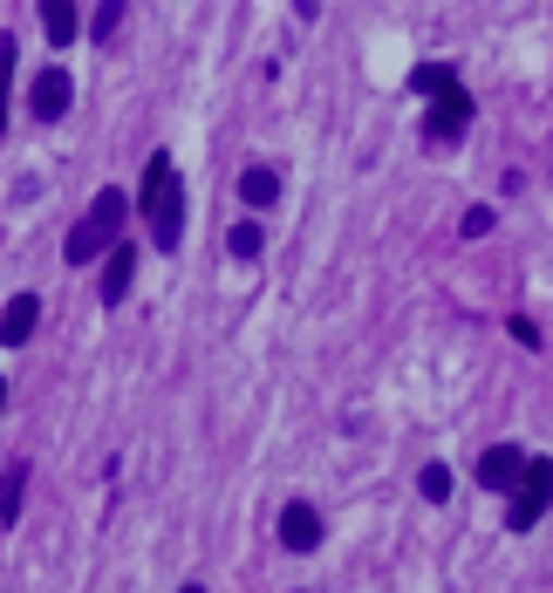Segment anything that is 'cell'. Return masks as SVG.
Instances as JSON below:
<instances>
[{"label":"cell","instance_id":"ac0fdd59","mask_svg":"<svg viewBox=\"0 0 553 593\" xmlns=\"http://www.w3.org/2000/svg\"><path fill=\"white\" fill-rule=\"evenodd\" d=\"M179 593H206V586H179Z\"/></svg>","mask_w":553,"mask_h":593},{"label":"cell","instance_id":"2e32d148","mask_svg":"<svg viewBox=\"0 0 553 593\" xmlns=\"http://www.w3.org/2000/svg\"><path fill=\"white\" fill-rule=\"evenodd\" d=\"M492 225H499V212H492V205H471V212L458 219V232H465V239H486Z\"/></svg>","mask_w":553,"mask_h":593},{"label":"cell","instance_id":"ba28073f","mask_svg":"<svg viewBox=\"0 0 553 593\" xmlns=\"http://www.w3.org/2000/svg\"><path fill=\"white\" fill-rule=\"evenodd\" d=\"M131 280H137V246L123 239V246L110 252V260H103V287H96V294H103V307H123V294H131Z\"/></svg>","mask_w":553,"mask_h":593},{"label":"cell","instance_id":"8992f818","mask_svg":"<svg viewBox=\"0 0 553 593\" xmlns=\"http://www.w3.org/2000/svg\"><path fill=\"white\" fill-rule=\"evenodd\" d=\"M526 464H533V457H526L519 444H492V450L479 457V484H486V492H506V498H513V484L526 478Z\"/></svg>","mask_w":553,"mask_h":593},{"label":"cell","instance_id":"9c48e42d","mask_svg":"<svg viewBox=\"0 0 553 593\" xmlns=\"http://www.w3.org/2000/svg\"><path fill=\"white\" fill-rule=\"evenodd\" d=\"M35 321H41V300H35V294H14V300H8V321H0V342L21 348V342L35 334Z\"/></svg>","mask_w":553,"mask_h":593},{"label":"cell","instance_id":"3957f363","mask_svg":"<svg viewBox=\"0 0 553 593\" xmlns=\"http://www.w3.org/2000/svg\"><path fill=\"white\" fill-rule=\"evenodd\" d=\"M123 212H131V198H123L116 185H103V192L89 198V212L69 225L62 260H69V267H89V260H103V252H116V246H123V239H116V232H123Z\"/></svg>","mask_w":553,"mask_h":593},{"label":"cell","instance_id":"30bf717a","mask_svg":"<svg viewBox=\"0 0 553 593\" xmlns=\"http://www.w3.org/2000/svg\"><path fill=\"white\" fill-rule=\"evenodd\" d=\"M75 21H83V14H75V0H41V35L56 41V48L75 41Z\"/></svg>","mask_w":553,"mask_h":593},{"label":"cell","instance_id":"6da1fadb","mask_svg":"<svg viewBox=\"0 0 553 593\" xmlns=\"http://www.w3.org/2000/svg\"><path fill=\"white\" fill-rule=\"evenodd\" d=\"M404 83H410L423 102H431V110H423V144H431V150H451V144L471 131L479 102H471V89L458 83V69H451V62H417Z\"/></svg>","mask_w":553,"mask_h":593},{"label":"cell","instance_id":"5bb4252c","mask_svg":"<svg viewBox=\"0 0 553 593\" xmlns=\"http://www.w3.org/2000/svg\"><path fill=\"white\" fill-rule=\"evenodd\" d=\"M21 492H28V471H21V457L8 464V498H0V526L21 519Z\"/></svg>","mask_w":553,"mask_h":593},{"label":"cell","instance_id":"4fadbf2b","mask_svg":"<svg viewBox=\"0 0 553 593\" xmlns=\"http://www.w3.org/2000/svg\"><path fill=\"white\" fill-rule=\"evenodd\" d=\"M123 14H131V0H96V21H89V35H96V41H116Z\"/></svg>","mask_w":553,"mask_h":593},{"label":"cell","instance_id":"5b68a950","mask_svg":"<svg viewBox=\"0 0 553 593\" xmlns=\"http://www.w3.org/2000/svg\"><path fill=\"white\" fill-rule=\"evenodd\" d=\"M69 102H75V75L69 69H41L35 83H28V116L35 123H62Z\"/></svg>","mask_w":553,"mask_h":593},{"label":"cell","instance_id":"8fae6325","mask_svg":"<svg viewBox=\"0 0 553 593\" xmlns=\"http://www.w3.org/2000/svg\"><path fill=\"white\" fill-rule=\"evenodd\" d=\"M239 198H246V205H273V198H281V177H273L267 164L239 171Z\"/></svg>","mask_w":553,"mask_h":593},{"label":"cell","instance_id":"277c9868","mask_svg":"<svg viewBox=\"0 0 553 593\" xmlns=\"http://www.w3.org/2000/svg\"><path fill=\"white\" fill-rule=\"evenodd\" d=\"M546 505H553V457H533V464H526V478L513 484V505H506V526H513V532H533Z\"/></svg>","mask_w":553,"mask_h":593},{"label":"cell","instance_id":"9a60e30c","mask_svg":"<svg viewBox=\"0 0 553 593\" xmlns=\"http://www.w3.org/2000/svg\"><path fill=\"white\" fill-rule=\"evenodd\" d=\"M417 492L431 498V505H444L451 498V471H444V464H423V471H417Z\"/></svg>","mask_w":553,"mask_h":593},{"label":"cell","instance_id":"e0dca14e","mask_svg":"<svg viewBox=\"0 0 553 593\" xmlns=\"http://www.w3.org/2000/svg\"><path fill=\"white\" fill-rule=\"evenodd\" d=\"M315 8H321V0H294V14H300V21H308V14H315Z\"/></svg>","mask_w":553,"mask_h":593},{"label":"cell","instance_id":"52a82bcc","mask_svg":"<svg viewBox=\"0 0 553 593\" xmlns=\"http://www.w3.org/2000/svg\"><path fill=\"white\" fill-rule=\"evenodd\" d=\"M281 546L287 553H315L321 546V511L315 505H287L281 511Z\"/></svg>","mask_w":553,"mask_h":593},{"label":"cell","instance_id":"7c38bea8","mask_svg":"<svg viewBox=\"0 0 553 593\" xmlns=\"http://www.w3.org/2000/svg\"><path fill=\"white\" fill-rule=\"evenodd\" d=\"M260 246H267V232L254 219H239L233 232H225V252H233V260H260Z\"/></svg>","mask_w":553,"mask_h":593},{"label":"cell","instance_id":"7a4b0ae2","mask_svg":"<svg viewBox=\"0 0 553 593\" xmlns=\"http://www.w3.org/2000/svg\"><path fill=\"white\" fill-rule=\"evenodd\" d=\"M137 212H144L150 239H158L164 252H179V246H185V177H179V164H171V150H150V164H144V192H137Z\"/></svg>","mask_w":553,"mask_h":593}]
</instances>
